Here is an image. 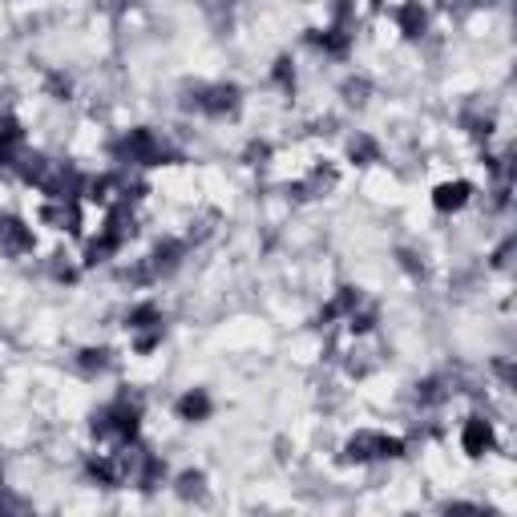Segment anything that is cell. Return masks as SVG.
Here are the masks:
<instances>
[{"instance_id":"1","label":"cell","mask_w":517,"mask_h":517,"mask_svg":"<svg viewBox=\"0 0 517 517\" xmlns=\"http://www.w3.org/2000/svg\"><path fill=\"white\" fill-rule=\"evenodd\" d=\"M89 433L101 445H134L142 433V400L122 392L114 400H106L101 408H93L89 417Z\"/></svg>"},{"instance_id":"2","label":"cell","mask_w":517,"mask_h":517,"mask_svg":"<svg viewBox=\"0 0 517 517\" xmlns=\"http://www.w3.org/2000/svg\"><path fill=\"white\" fill-rule=\"evenodd\" d=\"M110 158L122 166V170H154V166H170L178 162V150L150 126H134L126 130L114 146H110Z\"/></svg>"},{"instance_id":"3","label":"cell","mask_w":517,"mask_h":517,"mask_svg":"<svg viewBox=\"0 0 517 517\" xmlns=\"http://www.w3.org/2000/svg\"><path fill=\"white\" fill-rule=\"evenodd\" d=\"M182 110L186 114H198V118H211V122L235 118L243 110V89L235 81H198V85H186L182 89Z\"/></svg>"},{"instance_id":"4","label":"cell","mask_w":517,"mask_h":517,"mask_svg":"<svg viewBox=\"0 0 517 517\" xmlns=\"http://www.w3.org/2000/svg\"><path fill=\"white\" fill-rule=\"evenodd\" d=\"M408 453V441L396 433L380 429H360L344 441V461L348 465H380V461H400Z\"/></svg>"},{"instance_id":"5","label":"cell","mask_w":517,"mask_h":517,"mask_svg":"<svg viewBox=\"0 0 517 517\" xmlns=\"http://www.w3.org/2000/svg\"><path fill=\"white\" fill-rule=\"evenodd\" d=\"M126 332H130V348L138 356H150L166 340V312L154 299H142V303H134L126 312Z\"/></svg>"},{"instance_id":"6","label":"cell","mask_w":517,"mask_h":517,"mask_svg":"<svg viewBox=\"0 0 517 517\" xmlns=\"http://www.w3.org/2000/svg\"><path fill=\"white\" fill-rule=\"evenodd\" d=\"M37 251V231L25 215L17 211H0V255L5 259H25Z\"/></svg>"},{"instance_id":"7","label":"cell","mask_w":517,"mask_h":517,"mask_svg":"<svg viewBox=\"0 0 517 517\" xmlns=\"http://www.w3.org/2000/svg\"><path fill=\"white\" fill-rule=\"evenodd\" d=\"M497 449V429L489 417H481V412H469V417L461 421V453L469 461H481Z\"/></svg>"},{"instance_id":"8","label":"cell","mask_w":517,"mask_h":517,"mask_svg":"<svg viewBox=\"0 0 517 517\" xmlns=\"http://www.w3.org/2000/svg\"><path fill=\"white\" fill-rule=\"evenodd\" d=\"M477 186L469 178H449V182H437L433 186V211L437 215H461L465 206L473 202Z\"/></svg>"},{"instance_id":"9","label":"cell","mask_w":517,"mask_h":517,"mask_svg":"<svg viewBox=\"0 0 517 517\" xmlns=\"http://www.w3.org/2000/svg\"><path fill=\"white\" fill-rule=\"evenodd\" d=\"M186 255H190V243H186V239H162V243L146 255L150 279H154V283H158V279H170V275L186 263Z\"/></svg>"},{"instance_id":"10","label":"cell","mask_w":517,"mask_h":517,"mask_svg":"<svg viewBox=\"0 0 517 517\" xmlns=\"http://www.w3.org/2000/svg\"><path fill=\"white\" fill-rule=\"evenodd\" d=\"M392 25L404 41H421L429 33V9L421 5V0H400V5L392 9Z\"/></svg>"},{"instance_id":"11","label":"cell","mask_w":517,"mask_h":517,"mask_svg":"<svg viewBox=\"0 0 517 517\" xmlns=\"http://www.w3.org/2000/svg\"><path fill=\"white\" fill-rule=\"evenodd\" d=\"M307 41H312V45H316L324 57H332V61H348L356 33L344 29V25H324V29H312V33H307Z\"/></svg>"},{"instance_id":"12","label":"cell","mask_w":517,"mask_h":517,"mask_svg":"<svg viewBox=\"0 0 517 517\" xmlns=\"http://www.w3.org/2000/svg\"><path fill=\"white\" fill-rule=\"evenodd\" d=\"M211 412H215V400L206 388H186L178 400H174V417L182 425H202V421H211Z\"/></svg>"},{"instance_id":"13","label":"cell","mask_w":517,"mask_h":517,"mask_svg":"<svg viewBox=\"0 0 517 517\" xmlns=\"http://www.w3.org/2000/svg\"><path fill=\"white\" fill-rule=\"evenodd\" d=\"M85 477L93 481V485H101V489H122L126 485V477H122V465H118V453L110 449V453H89V461H85Z\"/></svg>"},{"instance_id":"14","label":"cell","mask_w":517,"mask_h":517,"mask_svg":"<svg viewBox=\"0 0 517 517\" xmlns=\"http://www.w3.org/2000/svg\"><path fill=\"white\" fill-rule=\"evenodd\" d=\"M336 182H340V174H336V166H316L307 178H299L291 190L299 194V198H324L328 190H336Z\"/></svg>"},{"instance_id":"15","label":"cell","mask_w":517,"mask_h":517,"mask_svg":"<svg viewBox=\"0 0 517 517\" xmlns=\"http://www.w3.org/2000/svg\"><path fill=\"white\" fill-rule=\"evenodd\" d=\"M364 303V295H360V287H340L332 299H328V307L320 312V324H336V320H348L356 307Z\"/></svg>"},{"instance_id":"16","label":"cell","mask_w":517,"mask_h":517,"mask_svg":"<svg viewBox=\"0 0 517 517\" xmlns=\"http://www.w3.org/2000/svg\"><path fill=\"white\" fill-rule=\"evenodd\" d=\"M73 364H77V372H81L85 380H97V376H106V372L114 368V352H110V348H81V352L73 356Z\"/></svg>"},{"instance_id":"17","label":"cell","mask_w":517,"mask_h":517,"mask_svg":"<svg viewBox=\"0 0 517 517\" xmlns=\"http://www.w3.org/2000/svg\"><path fill=\"white\" fill-rule=\"evenodd\" d=\"M453 392L457 388H449V380H441V376H425L417 388H412V396H417L421 408H441V404H449Z\"/></svg>"},{"instance_id":"18","label":"cell","mask_w":517,"mask_h":517,"mask_svg":"<svg viewBox=\"0 0 517 517\" xmlns=\"http://www.w3.org/2000/svg\"><path fill=\"white\" fill-rule=\"evenodd\" d=\"M348 162H352V166H372V162H380V146H376V138H368V134L348 138Z\"/></svg>"},{"instance_id":"19","label":"cell","mask_w":517,"mask_h":517,"mask_svg":"<svg viewBox=\"0 0 517 517\" xmlns=\"http://www.w3.org/2000/svg\"><path fill=\"white\" fill-rule=\"evenodd\" d=\"M174 489H178V497H182V501H198V497L206 493V473H198V469H186V473H178Z\"/></svg>"},{"instance_id":"20","label":"cell","mask_w":517,"mask_h":517,"mask_svg":"<svg viewBox=\"0 0 517 517\" xmlns=\"http://www.w3.org/2000/svg\"><path fill=\"white\" fill-rule=\"evenodd\" d=\"M344 324H348V332H352V336H368V332H376V307H364V303H360Z\"/></svg>"},{"instance_id":"21","label":"cell","mask_w":517,"mask_h":517,"mask_svg":"<svg viewBox=\"0 0 517 517\" xmlns=\"http://www.w3.org/2000/svg\"><path fill=\"white\" fill-rule=\"evenodd\" d=\"M271 81H275L283 93H291V89H295V61H291V57H275V65H271Z\"/></svg>"},{"instance_id":"22","label":"cell","mask_w":517,"mask_h":517,"mask_svg":"<svg viewBox=\"0 0 517 517\" xmlns=\"http://www.w3.org/2000/svg\"><path fill=\"white\" fill-rule=\"evenodd\" d=\"M65 255H53V263H49V275L57 279V283H77V275H81V267H73V263H61Z\"/></svg>"},{"instance_id":"23","label":"cell","mask_w":517,"mask_h":517,"mask_svg":"<svg viewBox=\"0 0 517 517\" xmlns=\"http://www.w3.org/2000/svg\"><path fill=\"white\" fill-rule=\"evenodd\" d=\"M344 97L352 101V106H364V97H368V81H364V77L348 81V85H344Z\"/></svg>"},{"instance_id":"24","label":"cell","mask_w":517,"mask_h":517,"mask_svg":"<svg viewBox=\"0 0 517 517\" xmlns=\"http://www.w3.org/2000/svg\"><path fill=\"white\" fill-rule=\"evenodd\" d=\"M267 158H271V146L267 142H251L247 146V166H267Z\"/></svg>"},{"instance_id":"25","label":"cell","mask_w":517,"mask_h":517,"mask_svg":"<svg viewBox=\"0 0 517 517\" xmlns=\"http://www.w3.org/2000/svg\"><path fill=\"white\" fill-rule=\"evenodd\" d=\"M49 89H53V97H57V101H69V93H73V85H69V77H65V73H53V77H49Z\"/></svg>"},{"instance_id":"26","label":"cell","mask_w":517,"mask_h":517,"mask_svg":"<svg viewBox=\"0 0 517 517\" xmlns=\"http://www.w3.org/2000/svg\"><path fill=\"white\" fill-rule=\"evenodd\" d=\"M509 255H513V239H505V243L493 251V259H489V263H493L497 271H505V267H509Z\"/></svg>"},{"instance_id":"27","label":"cell","mask_w":517,"mask_h":517,"mask_svg":"<svg viewBox=\"0 0 517 517\" xmlns=\"http://www.w3.org/2000/svg\"><path fill=\"white\" fill-rule=\"evenodd\" d=\"M0 493H5V465H0Z\"/></svg>"}]
</instances>
